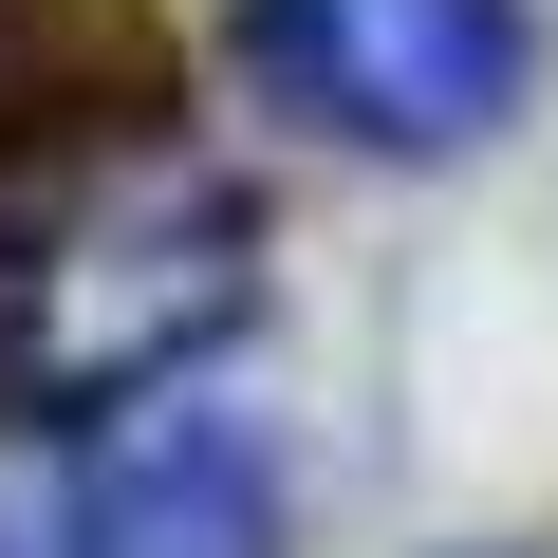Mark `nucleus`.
I'll list each match as a JSON object with an SVG mask.
<instances>
[{"label": "nucleus", "mask_w": 558, "mask_h": 558, "mask_svg": "<svg viewBox=\"0 0 558 558\" xmlns=\"http://www.w3.org/2000/svg\"><path fill=\"white\" fill-rule=\"evenodd\" d=\"M260 317V205L168 112L112 131H0V410L94 428L131 391H186Z\"/></svg>", "instance_id": "1"}, {"label": "nucleus", "mask_w": 558, "mask_h": 558, "mask_svg": "<svg viewBox=\"0 0 558 558\" xmlns=\"http://www.w3.org/2000/svg\"><path fill=\"white\" fill-rule=\"evenodd\" d=\"M242 75L299 112L317 149H484L539 75V20L521 0H242Z\"/></svg>", "instance_id": "2"}, {"label": "nucleus", "mask_w": 558, "mask_h": 558, "mask_svg": "<svg viewBox=\"0 0 558 558\" xmlns=\"http://www.w3.org/2000/svg\"><path fill=\"white\" fill-rule=\"evenodd\" d=\"M0 558H279V447L205 391H131L0 484Z\"/></svg>", "instance_id": "3"}]
</instances>
